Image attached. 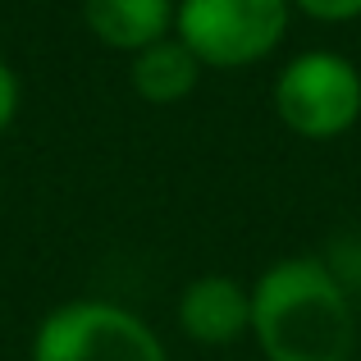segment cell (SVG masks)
I'll return each instance as SVG.
<instances>
[{
  "label": "cell",
  "instance_id": "6da1fadb",
  "mask_svg": "<svg viewBox=\"0 0 361 361\" xmlns=\"http://www.w3.org/2000/svg\"><path fill=\"white\" fill-rule=\"evenodd\" d=\"M252 338L265 361H353V293L320 256H283L252 283Z\"/></svg>",
  "mask_w": 361,
  "mask_h": 361
},
{
  "label": "cell",
  "instance_id": "7a4b0ae2",
  "mask_svg": "<svg viewBox=\"0 0 361 361\" xmlns=\"http://www.w3.org/2000/svg\"><path fill=\"white\" fill-rule=\"evenodd\" d=\"M293 23L288 0H178L174 37L206 69H247L279 51Z\"/></svg>",
  "mask_w": 361,
  "mask_h": 361
},
{
  "label": "cell",
  "instance_id": "3957f363",
  "mask_svg": "<svg viewBox=\"0 0 361 361\" xmlns=\"http://www.w3.org/2000/svg\"><path fill=\"white\" fill-rule=\"evenodd\" d=\"M32 361H169L160 334L106 298H78L46 311L32 334Z\"/></svg>",
  "mask_w": 361,
  "mask_h": 361
},
{
  "label": "cell",
  "instance_id": "277c9868",
  "mask_svg": "<svg viewBox=\"0 0 361 361\" xmlns=\"http://www.w3.org/2000/svg\"><path fill=\"white\" fill-rule=\"evenodd\" d=\"M274 115L307 142H329L361 119V69L338 51H302L274 78Z\"/></svg>",
  "mask_w": 361,
  "mask_h": 361
},
{
  "label": "cell",
  "instance_id": "5b68a950",
  "mask_svg": "<svg viewBox=\"0 0 361 361\" xmlns=\"http://www.w3.org/2000/svg\"><path fill=\"white\" fill-rule=\"evenodd\" d=\"M178 329L202 348H229L252 334V288L233 274H197L178 293Z\"/></svg>",
  "mask_w": 361,
  "mask_h": 361
},
{
  "label": "cell",
  "instance_id": "8992f818",
  "mask_svg": "<svg viewBox=\"0 0 361 361\" xmlns=\"http://www.w3.org/2000/svg\"><path fill=\"white\" fill-rule=\"evenodd\" d=\"M178 0H82V23L106 51L137 55L174 32Z\"/></svg>",
  "mask_w": 361,
  "mask_h": 361
},
{
  "label": "cell",
  "instance_id": "52a82bcc",
  "mask_svg": "<svg viewBox=\"0 0 361 361\" xmlns=\"http://www.w3.org/2000/svg\"><path fill=\"white\" fill-rule=\"evenodd\" d=\"M202 69L206 64L197 60L174 32H169L165 42H151L147 51L128 55V82L151 106H174V101L192 97L197 82H202Z\"/></svg>",
  "mask_w": 361,
  "mask_h": 361
},
{
  "label": "cell",
  "instance_id": "ba28073f",
  "mask_svg": "<svg viewBox=\"0 0 361 361\" xmlns=\"http://www.w3.org/2000/svg\"><path fill=\"white\" fill-rule=\"evenodd\" d=\"M293 9H302L316 23H353L361 18V0H288Z\"/></svg>",
  "mask_w": 361,
  "mask_h": 361
},
{
  "label": "cell",
  "instance_id": "9c48e42d",
  "mask_svg": "<svg viewBox=\"0 0 361 361\" xmlns=\"http://www.w3.org/2000/svg\"><path fill=\"white\" fill-rule=\"evenodd\" d=\"M18 101H23L18 73L0 60V133H9V123H14V115H18Z\"/></svg>",
  "mask_w": 361,
  "mask_h": 361
}]
</instances>
